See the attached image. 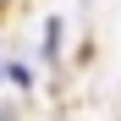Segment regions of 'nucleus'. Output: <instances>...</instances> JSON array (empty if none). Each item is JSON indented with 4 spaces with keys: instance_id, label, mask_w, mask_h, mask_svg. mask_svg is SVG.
<instances>
[{
    "instance_id": "1",
    "label": "nucleus",
    "mask_w": 121,
    "mask_h": 121,
    "mask_svg": "<svg viewBox=\"0 0 121 121\" xmlns=\"http://www.w3.org/2000/svg\"><path fill=\"white\" fill-rule=\"evenodd\" d=\"M0 6H6V0H0Z\"/></svg>"
}]
</instances>
